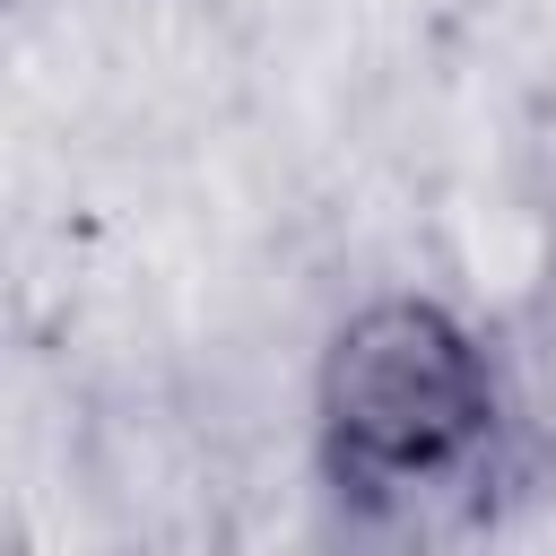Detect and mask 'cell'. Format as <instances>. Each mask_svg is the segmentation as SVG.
I'll return each mask as SVG.
<instances>
[{"mask_svg":"<svg viewBox=\"0 0 556 556\" xmlns=\"http://www.w3.org/2000/svg\"><path fill=\"white\" fill-rule=\"evenodd\" d=\"M504 348L426 287L348 304L313 356V478L356 530H426L486 504L513 460Z\"/></svg>","mask_w":556,"mask_h":556,"instance_id":"1","label":"cell"}]
</instances>
